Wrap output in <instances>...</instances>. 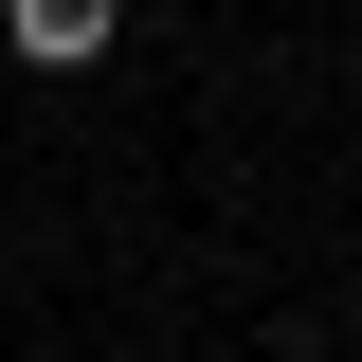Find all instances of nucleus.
<instances>
[{
	"instance_id": "nucleus-1",
	"label": "nucleus",
	"mask_w": 362,
	"mask_h": 362,
	"mask_svg": "<svg viewBox=\"0 0 362 362\" xmlns=\"http://www.w3.org/2000/svg\"><path fill=\"white\" fill-rule=\"evenodd\" d=\"M0 37L37 54V73H90V54L127 37V0H0Z\"/></svg>"
}]
</instances>
